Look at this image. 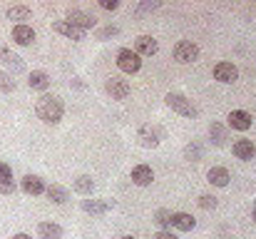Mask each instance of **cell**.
<instances>
[{
	"instance_id": "obj_1",
	"label": "cell",
	"mask_w": 256,
	"mask_h": 239,
	"mask_svg": "<svg viewBox=\"0 0 256 239\" xmlns=\"http://www.w3.org/2000/svg\"><path fill=\"white\" fill-rule=\"evenodd\" d=\"M35 115L45 122V125H58L65 115V105L58 95H42L35 102Z\"/></svg>"
},
{
	"instance_id": "obj_2",
	"label": "cell",
	"mask_w": 256,
	"mask_h": 239,
	"mask_svg": "<svg viewBox=\"0 0 256 239\" xmlns=\"http://www.w3.org/2000/svg\"><path fill=\"white\" fill-rule=\"evenodd\" d=\"M164 102H167V107H172V110H174L176 115H182V117H196V115H199V110L192 105V100H189L186 95H182V92H167Z\"/></svg>"
},
{
	"instance_id": "obj_3",
	"label": "cell",
	"mask_w": 256,
	"mask_h": 239,
	"mask_svg": "<svg viewBox=\"0 0 256 239\" xmlns=\"http://www.w3.org/2000/svg\"><path fill=\"white\" fill-rule=\"evenodd\" d=\"M137 140H140L142 147L154 150V147L162 145V140H164V130H162L160 125H142V127L137 130Z\"/></svg>"
},
{
	"instance_id": "obj_4",
	"label": "cell",
	"mask_w": 256,
	"mask_h": 239,
	"mask_svg": "<svg viewBox=\"0 0 256 239\" xmlns=\"http://www.w3.org/2000/svg\"><path fill=\"white\" fill-rule=\"evenodd\" d=\"M174 60L182 63V65H189V63H196L199 60V45L192 43V40H179L172 50Z\"/></svg>"
},
{
	"instance_id": "obj_5",
	"label": "cell",
	"mask_w": 256,
	"mask_h": 239,
	"mask_svg": "<svg viewBox=\"0 0 256 239\" xmlns=\"http://www.w3.org/2000/svg\"><path fill=\"white\" fill-rule=\"evenodd\" d=\"M117 68H120L122 73H127V75H134V73L142 70V58H140L132 48H122V50L117 53Z\"/></svg>"
},
{
	"instance_id": "obj_6",
	"label": "cell",
	"mask_w": 256,
	"mask_h": 239,
	"mask_svg": "<svg viewBox=\"0 0 256 239\" xmlns=\"http://www.w3.org/2000/svg\"><path fill=\"white\" fill-rule=\"evenodd\" d=\"M68 23H72L75 28H80V30H92L94 25H97V18L94 15H90L87 10H80V8H70L68 10Z\"/></svg>"
},
{
	"instance_id": "obj_7",
	"label": "cell",
	"mask_w": 256,
	"mask_h": 239,
	"mask_svg": "<svg viewBox=\"0 0 256 239\" xmlns=\"http://www.w3.org/2000/svg\"><path fill=\"white\" fill-rule=\"evenodd\" d=\"M214 80L222 82V85H234L239 80V68L234 63H216L214 65Z\"/></svg>"
},
{
	"instance_id": "obj_8",
	"label": "cell",
	"mask_w": 256,
	"mask_h": 239,
	"mask_svg": "<svg viewBox=\"0 0 256 239\" xmlns=\"http://www.w3.org/2000/svg\"><path fill=\"white\" fill-rule=\"evenodd\" d=\"M104 92H107L112 100H127V95H130V82L117 78V75H112V78L104 80Z\"/></svg>"
},
{
	"instance_id": "obj_9",
	"label": "cell",
	"mask_w": 256,
	"mask_h": 239,
	"mask_svg": "<svg viewBox=\"0 0 256 239\" xmlns=\"http://www.w3.org/2000/svg\"><path fill=\"white\" fill-rule=\"evenodd\" d=\"M134 53L140 58H152L160 53V43L152 35H140V38H134Z\"/></svg>"
},
{
	"instance_id": "obj_10",
	"label": "cell",
	"mask_w": 256,
	"mask_h": 239,
	"mask_svg": "<svg viewBox=\"0 0 256 239\" xmlns=\"http://www.w3.org/2000/svg\"><path fill=\"white\" fill-rule=\"evenodd\" d=\"M112 207H114V199H82V212L92 214V217L107 214Z\"/></svg>"
},
{
	"instance_id": "obj_11",
	"label": "cell",
	"mask_w": 256,
	"mask_h": 239,
	"mask_svg": "<svg viewBox=\"0 0 256 239\" xmlns=\"http://www.w3.org/2000/svg\"><path fill=\"white\" fill-rule=\"evenodd\" d=\"M52 33L65 35V38H70V40H85V30L75 28V25L68 23V20H55V23H52Z\"/></svg>"
},
{
	"instance_id": "obj_12",
	"label": "cell",
	"mask_w": 256,
	"mask_h": 239,
	"mask_svg": "<svg viewBox=\"0 0 256 239\" xmlns=\"http://www.w3.org/2000/svg\"><path fill=\"white\" fill-rule=\"evenodd\" d=\"M226 120H229V127H232V130H239V132H246V130L252 127V122H254L246 110H232Z\"/></svg>"
},
{
	"instance_id": "obj_13",
	"label": "cell",
	"mask_w": 256,
	"mask_h": 239,
	"mask_svg": "<svg viewBox=\"0 0 256 239\" xmlns=\"http://www.w3.org/2000/svg\"><path fill=\"white\" fill-rule=\"evenodd\" d=\"M130 177H132V182H134L137 187H150V184L154 182V172H152L150 164H134Z\"/></svg>"
},
{
	"instance_id": "obj_14",
	"label": "cell",
	"mask_w": 256,
	"mask_h": 239,
	"mask_svg": "<svg viewBox=\"0 0 256 239\" xmlns=\"http://www.w3.org/2000/svg\"><path fill=\"white\" fill-rule=\"evenodd\" d=\"M0 60H2V65H5L8 75H10V73H12V75H18V73H22V70H25L22 58H20V55H15V53H10V50H0Z\"/></svg>"
},
{
	"instance_id": "obj_15",
	"label": "cell",
	"mask_w": 256,
	"mask_h": 239,
	"mask_svg": "<svg viewBox=\"0 0 256 239\" xmlns=\"http://www.w3.org/2000/svg\"><path fill=\"white\" fill-rule=\"evenodd\" d=\"M232 152H234V157L236 159L249 162V159L256 157V145L252 142V140H236V142L232 145Z\"/></svg>"
},
{
	"instance_id": "obj_16",
	"label": "cell",
	"mask_w": 256,
	"mask_h": 239,
	"mask_svg": "<svg viewBox=\"0 0 256 239\" xmlns=\"http://www.w3.org/2000/svg\"><path fill=\"white\" fill-rule=\"evenodd\" d=\"M20 189H22L25 194H32V197H38V194H45V182H42L38 174H28V177H22V182H20Z\"/></svg>"
},
{
	"instance_id": "obj_17",
	"label": "cell",
	"mask_w": 256,
	"mask_h": 239,
	"mask_svg": "<svg viewBox=\"0 0 256 239\" xmlns=\"http://www.w3.org/2000/svg\"><path fill=\"white\" fill-rule=\"evenodd\" d=\"M35 30L30 25H15L12 28V43L15 45H32L35 43Z\"/></svg>"
},
{
	"instance_id": "obj_18",
	"label": "cell",
	"mask_w": 256,
	"mask_h": 239,
	"mask_svg": "<svg viewBox=\"0 0 256 239\" xmlns=\"http://www.w3.org/2000/svg\"><path fill=\"white\" fill-rule=\"evenodd\" d=\"M229 179H232V174H229L226 167H212V169L206 172V182H209L212 187H226Z\"/></svg>"
},
{
	"instance_id": "obj_19",
	"label": "cell",
	"mask_w": 256,
	"mask_h": 239,
	"mask_svg": "<svg viewBox=\"0 0 256 239\" xmlns=\"http://www.w3.org/2000/svg\"><path fill=\"white\" fill-rule=\"evenodd\" d=\"M172 227L179 232H192L196 227V219L186 212H172Z\"/></svg>"
},
{
	"instance_id": "obj_20",
	"label": "cell",
	"mask_w": 256,
	"mask_h": 239,
	"mask_svg": "<svg viewBox=\"0 0 256 239\" xmlns=\"http://www.w3.org/2000/svg\"><path fill=\"white\" fill-rule=\"evenodd\" d=\"M5 18H8V20H15L18 25H25V20L32 18V10H30L28 5H12V8L5 10Z\"/></svg>"
},
{
	"instance_id": "obj_21",
	"label": "cell",
	"mask_w": 256,
	"mask_h": 239,
	"mask_svg": "<svg viewBox=\"0 0 256 239\" xmlns=\"http://www.w3.org/2000/svg\"><path fill=\"white\" fill-rule=\"evenodd\" d=\"M38 234H40V239H62V227L58 222H40Z\"/></svg>"
},
{
	"instance_id": "obj_22",
	"label": "cell",
	"mask_w": 256,
	"mask_h": 239,
	"mask_svg": "<svg viewBox=\"0 0 256 239\" xmlns=\"http://www.w3.org/2000/svg\"><path fill=\"white\" fill-rule=\"evenodd\" d=\"M45 194H48V199L55 202V204H65V202L70 199V192H68V187H62V184H50V187H45Z\"/></svg>"
},
{
	"instance_id": "obj_23",
	"label": "cell",
	"mask_w": 256,
	"mask_h": 239,
	"mask_svg": "<svg viewBox=\"0 0 256 239\" xmlns=\"http://www.w3.org/2000/svg\"><path fill=\"white\" fill-rule=\"evenodd\" d=\"M28 85H30L32 90L45 92V90L50 87V75H48L45 70H32V73H30V78H28Z\"/></svg>"
},
{
	"instance_id": "obj_24",
	"label": "cell",
	"mask_w": 256,
	"mask_h": 239,
	"mask_svg": "<svg viewBox=\"0 0 256 239\" xmlns=\"http://www.w3.org/2000/svg\"><path fill=\"white\" fill-rule=\"evenodd\" d=\"M209 140H212L216 147H224V145H226V140H229L226 127H224V125H219V122H212V125H209Z\"/></svg>"
},
{
	"instance_id": "obj_25",
	"label": "cell",
	"mask_w": 256,
	"mask_h": 239,
	"mask_svg": "<svg viewBox=\"0 0 256 239\" xmlns=\"http://www.w3.org/2000/svg\"><path fill=\"white\" fill-rule=\"evenodd\" d=\"M92 189H94V179H92L90 174H80V177L75 179V192H80V194H92Z\"/></svg>"
},
{
	"instance_id": "obj_26",
	"label": "cell",
	"mask_w": 256,
	"mask_h": 239,
	"mask_svg": "<svg viewBox=\"0 0 256 239\" xmlns=\"http://www.w3.org/2000/svg\"><path fill=\"white\" fill-rule=\"evenodd\" d=\"M154 224L162 229H172V212L170 209H157L154 212Z\"/></svg>"
},
{
	"instance_id": "obj_27",
	"label": "cell",
	"mask_w": 256,
	"mask_h": 239,
	"mask_svg": "<svg viewBox=\"0 0 256 239\" xmlns=\"http://www.w3.org/2000/svg\"><path fill=\"white\" fill-rule=\"evenodd\" d=\"M196 204H199L202 209H216V204H219V202H216V197H214V194H202V197L196 199Z\"/></svg>"
},
{
	"instance_id": "obj_28",
	"label": "cell",
	"mask_w": 256,
	"mask_h": 239,
	"mask_svg": "<svg viewBox=\"0 0 256 239\" xmlns=\"http://www.w3.org/2000/svg\"><path fill=\"white\" fill-rule=\"evenodd\" d=\"M18 85H15V80H12V75H8V73H0V90L2 92H12Z\"/></svg>"
},
{
	"instance_id": "obj_29",
	"label": "cell",
	"mask_w": 256,
	"mask_h": 239,
	"mask_svg": "<svg viewBox=\"0 0 256 239\" xmlns=\"http://www.w3.org/2000/svg\"><path fill=\"white\" fill-rule=\"evenodd\" d=\"M117 35H120V28H117V25H107V28H102V30L97 33L100 40H110V38H117Z\"/></svg>"
},
{
	"instance_id": "obj_30",
	"label": "cell",
	"mask_w": 256,
	"mask_h": 239,
	"mask_svg": "<svg viewBox=\"0 0 256 239\" xmlns=\"http://www.w3.org/2000/svg\"><path fill=\"white\" fill-rule=\"evenodd\" d=\"M184 155H186V159H192V162H199V159H202V147L194 142V145H189V147L184 150Z\"/></svg>"
},
{
	"instance_id": "obj_31",
	"label": "cell",
	"mask_w": 256,
	"mask_h": 239,
	"mask_svg": "<svg viewBox=\"0 0 256 239\" xmlns=\"http://www.w3.org/2000/svg\"><path fill=\"white\" fill-rule=\"evenodd\" d=\"M10 179H12V169H10V164L0 162V182H10Z\"/></svg>"
},
{
	"instance_id": "obj_32",
	"label": "cell",
	"mask_w": 256,
	"mask_h": 239,
	"mask_svg": "<svg viewBox=\"0 0 256 239\" xmlns=\"http://www.w3.org/2000/svg\"><path fill=\"white\" fill-rule=\"evenodd\" d=\"M160 5H162L160 0H147V3H140V8H137V10H140V13H147V10H157Z\"/></svg>"
},
{
	"instance_id": "obj_33",
	"label": "cell",
	"mask_w": 256,
	"mask_h": 239,
	"mask_svg": "<svg viewBox=\"0 0 256 239\" xmlns=\"http://www.w3.org/2000/svg\"><path fill=\"white\" fill-rule=\"evenodd\" d=\"M15 182L10 179V182H0V194H15Z\"/></svg>"
},
{
	"instance_id": "obj_34",
	"label": "cell",
	"mask_w": 256,
	"mask_h": 239,
	"mask_svg": "<svg viewBox=\"0 0 256 239\" xmlns=\"http://www.w3.org/2000/svg\"><path fill=\"white\" fill-rule=\"evenodd\" d=\"M100 8L102 10H117L120 8V0H100Z\"/></svg>"
},
{
	"instance_id": "obj_35",
	"label": "cell",
	"mask_w": 256,
	"mask_h": 239,
	"mask_svg": "<svg viewBox=\"0 0 256 239\" xmlns=\"http://www.w3.org/2000/svg\"><path fill=\"white\" fill-rule=\"evenodd\" d=\"M152 239H179V237H176L172 229H160V232H157V234H154Z\"/></svg>"
},
{
	"instance_id": "obj_36",
	"label": "cell",
	"mask_w": 256,
	"mask_h": 239,
	"mask_svg": "<svg viewBox=\"0 0 256 239\" xmlns=\"http://www.w3.org/2000/svg\"><path fill=\"white\" fill-rule=\"evenodd\" d=\"M12 239H32L30 234H25V232H20V234H12Z\"/></svg>"
},
{
	"instance_id": "obj_37",
	"label": "cell",
	"mask_w": 256,
	"mask_h": 239,
	"mask_svg": "<svg viewBox=\"0 0 256 239\" xmlns=\"http://www.w3.org/2000/svg\"><path fill=\"white\" fill-rule=\"evenodd\" d=\"M122 239H137V237H132V234H127V237H122Z\"/></svg>"
},
{
	"instance_id": "obj_38",
	"label": "cell",
	"mask_w": 256,
	"mask_h": 239,
	"mask_svg": "<svg viewBox=\"0 0 256 239\" xmlns=\"http://www.w3.org/2000/svg\"><path fill=\"white\" fill-rule=\"evenodd\" d=\"M252 214H254V219H256V207H254V209H252Z\"/></svg>"
},
{
	"instance_id": "obj_39",
	"label": "cell",
	"mask_w": 256,
	"mask_h": 239,
	"mask_svg": "<svg viewBox=\"0 0 256 239\" xmlns=\"http://www.w3.org/2000/svg\"><path fill=\"white\" fill-rule=\"evenodd\" d=\"M254 207H256V202H254Z\"/></svg>"
}]
</instances>
